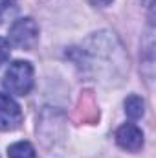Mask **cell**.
Listing matches in <instances>:
<instances>
[{
    "instance_id": "obj_1",
    "label": "cell",
    "mask_w": 156,
    "mask_h": 158,
    "mask_svg": "<svg viewBox=\"0 0 156 158\" xmlns=\"http://www.w3.org/2000/svg\"><path fill=\"white\" fill-rule=\"evenodd\" d=\"M4 88L15 96H26L33 88V66L28 61H15L9 64L4 81Z\"/></svg>"
},
{
    "instance_id": "obj_2",
    "label": "cell",
    "mask_w": 156,
    "mask_h": 158,
    "mask_svg": "<svg viewBox=\"0 0 156 158\" xmlns=\"http://www.w3.org/2000/svg\"><path fill=\"white\" fill-rule=\"evenodd\" d=\"M37 40H39V26L30 17L15 20L13 26L9 28V44H13L17 48L30 50L35 46Z\"/></svg>"
},
{
    "instance_id": "obj_3",
    "label": "cell",
    "mask_w": 156,
    "mask_h": 158,
    "mask_svg": "<svg viewBox=\"0 0 156 158\" xmlns=\"http://www.w3.org/2000/svg\"><path fill=\"white\" fill-rule=\"evenodd\" d=\"M22 123V110L18 103L7 96L0 94V131H15Z\"/></svg>"
},
{
    "instance_id": "obj_4",
    "label": "cell",
    "mask_w": 156,
    "mask_h": 158,
    "mask_svg": "<svg viewBox=\"0 0 156 158\" xmlns=\"http://www.w3.org/2000/svg\"><path fill=\"white\" fill-rule=\"evenodd\" d=\"M116 142L121 149L136 153L143 147V132L134 123H125L116 131Z\"/></svg>"
},
{
    "instance_id": "obj_5",
    "label": "cell",
    "mask_w": 156,
    "mask_h": 158,
    "mask_svg": "<svg viewBox=\"0 0 156 158\" xmlns=\"http://www.w3.org/2000/svg\"><path fill=\"white\" fill-rule=\"evenodd\" d=\"M125 112H127V116L130 119H140L145 114V101L140 96H136V94L129 96L125 99Z\"/></svg>"
},
{
    "instance_id": "obj_6",
    "label": "cell",
    "mask_w": 156,
    "mask_h": 158,
    "mask_svg": "<svg viewBox=\"0 0 156 158\" xmlns=\"http://www.w3.org/2000/svg\"><path fill=\"white\" fill-rule=\"evenodd\" d=\"M7 156L9 158H37L35 149L30 142H17L13 145H9L7 149Z\"/></svg>"
},
{
    "instance_id": "obj_7",
    "label": "cell",
    "mask_w": 156,
    "mask_h": 158,
    "mask_svg": "<svg viewBox=\"0 0 156 158\" xmlns=\"http://www.w3.org/2000/svg\"><path fill=\"white\" fill-rule=\"evenodd\" d=\"M9 53H11V44H9V40L4 39V37H0V66L9 59Z\"/></svg>"
},
{
    "instance_id": "obj_8",
    "label": "cell",
    "mask_w": 156,
    "mask_h": 158,
    "mask_svg": "<svg viewBox=\"0 0 156 158\" xmlns=\"http://www.w3.org/2000/svg\"><path fill=\"white\" fill-rule=\"evenodd\" d=\"M92 4L94 6H99V7H107V6L112 4V0H92Z\"/></svg>"
},
{
    "instance_id": "obj_9",
    "label": "cell",
    "mask_w": 156,
    "mask_h": 158,
    "mask_svg": "<svg viewBox=\"0 0 156 158\" xmlns=\"http://www.w3.org/2000/svg\"><path fill=\"white\" fill-rule=\"evenodd\" d=\"M2 19H4V9H2V6H0V24H2Z\"/></svg>"
},
{
    "instance_id": "obj_10",
    "label": "cell",
    "mask_w": 156,
    "mask_h": 158,
    "mask_svg": "<svg viewBox=\"0 0 156 158\" xmlns=\"http://www.w3.org/2000/svg\"><path fill=\"white\" fill-rule=\"evenodd\" d=\"M4 2H6V4H9V2H15V0H4Z\"/></svg>"
}]
</instances>
